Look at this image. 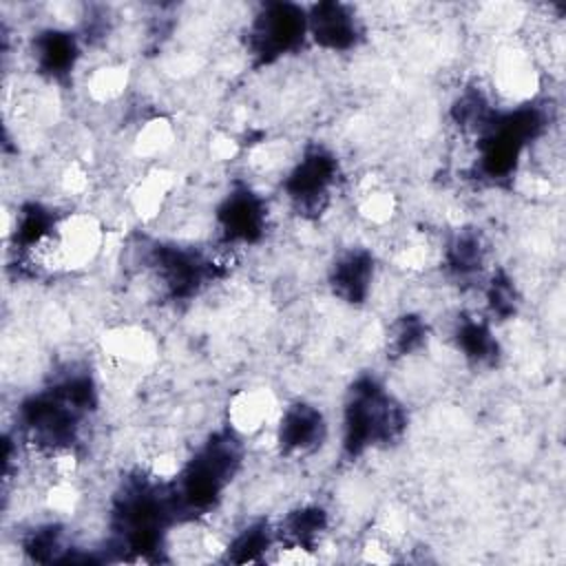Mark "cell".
Listing matches in <instances>:
<instances>
[{
    "instance_id": "obj_1",
    "label": "cell",
    "mask_w": 566,
    "mask_h": 566,
    "mask_svg": "<svg viewBox=\"0 0 566 566\" xmlns=\"http://www.w3.org/2000/svg\"><path fill=\"white\" fill-rule=\"evenodd\" d=\"M340 429L343 453L354 460L396 442L407 429V413L376 376H358L347 391Z\"/></svg>"
},
{
    "instance_id": "obj_2",
    "label": "cell",
    "mask_w": 566,
    "mask_h": 566,
    "mask_svg": "<svg viewBox=\"0 0 566 566\" xmlns=\"http://www.w3.org/2000/svg\"><path fill=\"white\" fill-rule=\"evenodd\" d=\"M340 168L336 155L323 144L305 146L283 172L281 190L290 208L305 221H318L334 203Z\"/></svg>"
},
{
    "instance_id": "obj_3",
    "label": "cell",
    "mask_w": 566,
    "mask_h": 566,
    "mask_svg": "<svg viewBox=\"0 0 566 566\" xmlns=\"http://www.w3.org/2000/svg\"><path fill=\"white\" fill-rule=\"evenodd\" d=\"M307 40V9L287 2L261 4L245 27V51L259 66L292 55Z\"/></svg>"
},
{
    "instance_id": "obj_4",
    "label": "cell",
    "mask_w": 566,
    "mask_h": 566,
    "mask_svg": "<svg viewBox=\"0 0 566 566\" xmlns=\"http://www.w3.org/2000/svg\"><path fill=\"white\" fill-rule=\"evenodd\" d=\"M327 440V420L314 402L292 400L276 418L274 447L287 460L314 455Z\"/></svg>"
},
{
    "instance_id": "obj_5",
    "label": "cell",
    "mask_w": 566,
    "mask_h": 566,
    "mask_svg": "<svg viewBox=\"0 0 566 566\" xmlns=\"http://www.w3.org/2000/svg\"><path fill=\"white\" fill-rule=\"evenodd\" d=\"M27 51L35 75L46 82H66L82 60V35L66 27L49 24L33 33Z\"/></svg>"
},
{
    "instance_id": "obj_6",
    "label": "cell",
    "mask_w": 566,
    "mask_h": 566,
    "mask_svg": "<svg viewBox=\"0 0 566 566\" xmlns=\"http://www.w3.org/2000/svg\"><path fill=\"white\" fill-rule=\"evenodd\" d=\"M365 38L356 9L340 2H318L307 9V40L327 53L356 49Z\"/></svg>"
},
{
    "instance_id": "obj_7",
    "label": "cell",
    "mask_w": 566,
    "mask_h": 566,
    "mask_svg": "<svg viewBox=\"0 0 566 566\" xmlns=\"http://www.w3.org/2000/svg\"><path fill=\"white\" fill-rule=\"evenodd\" d=\"M327 283L336 298L347 305H363L374 294L376 256L371 250L352 245L336 254L329 265Z\"/></svg>"
}]
</instances>
